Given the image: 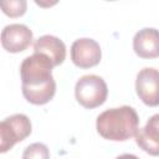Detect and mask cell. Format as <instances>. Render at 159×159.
<instances>
[{
  "instance_id": "1",
  "label": "cell",
  "mask_w": 159,
  "mask_h": 159,
  "mask_svg": "<svg viewBox=\"0 0 159 159\" xmlns=\"http://www.w3.org/2000/svg\"><path fill=\"white\" fill-rule=\"evenodd\" d=\"M53 65L51 60L35 53L27 56L20 66V77L22 82V96L36 106L48 103L56 93V82L52 76Z\"/></svg>"
},
{
  "instance_id": "2",
  "label": "cell",
  "mask_w": 159,
  "mask_h": 159,
  "mask_svg": "<svg viewBox=\"0 0 159 159\" xmlns=\"http://www.w3.org/2000/svg\"><path fill=\"white\" fill-rule=\"evenodd\" d=\"M139 117L130 106H120L102 112L96 120L98 134L113 142H125L135 137Z\"/></svg>"
},
{
  "instance_id": "3",
  "label": "cell",
  "mask_w": 159,
  "mask_h": 159,
  "mask_svg": "<svg viewBox=\"0 0 159 159\" xmlns=\"http://www.w3.org/2000/svg\"><path fill=\"white\" fill-rule=\"evenodd\" d=\"M75 96L82 107L92 109L106 102L108 87L102 77L97 75H84L76 82Z\"/></svg>"
},
{
  "instance_id": "4",
  "label": "cell",
  "mask_w": 159,
  "mask_h": 159,
  "mask_svg": "<svg viewBox=\"0 0 159 159\" xmlns=\"http://www.w3.org/2000/svg\"><path fill=\"white\" fill-rule=\"evenodd\" d=\"M31 120L26 114L16 113L2 119V122L0 123V152L6 153L16 143L26 139L31 134Z\"/></svg>"
},
{
  "instance_id": "5",
  "label": "cell",
  "mask_w": 159,
  "mask_h": 159,
  "mask_svg": "<svg viewBox=\"0 0 159 159\" xmlns=\"http://www.w3.org/2000/svg\"><path fill=\"white\" fill-rule=\"evenodd\" d=\"M135 92L144 104L159 106V71L153 67L140 70L135 78Z\"/></svg>"
},
{
  "instance_id": "6",
  "label": "cell",
  "mask_w": 159,
  "mask_h": 159,
  "mask_svg": "<svg viewBox=\"0 0 159 159\" xmlns=\"http://www.w3.org/2000/svg\"><path fill=\"white\" fill-rule=\"evenodd\" d=\"M101 57V46L93 39H77L71 46V60L80 68H91L97 66Z\"/></svg>"
},
{
  "instance_id": "7",
  "label": "cell",
  "mask_w": 159,
  "mask_h": 159,
  "mask_svg": "<svg viewBox=\"0 0 159 159\" xmlns=\"http://www.w3.org/2000/svg\"><path fill=\"white\" fill-rule=\"evenodd\" d=\"M32 39V31L24 24H10L1 31V45L11 53L25 51L31 45Z\"/></svg>"
},
{
  "instance_id": "8",
  "label": "cell",
  "mask_w": 159,
  "mask_h": 159,
  "mask_svg": "<svg viewBox=\"0 0 159 159\" xmlns=\"http://www.w3.org/2000/svg\"><path fill=\"white\" fill-rule=\"evenodd\" d=\"M135 143L145 153L159 157V113L153 114L143 128H138Z\"/></svg>"
},
{
  "instance_id": "9",
  "label": "cell",
  "mask_w": 159,
  "mask_h": 159,
  "mask_svg": "<svg viewBox=\"0 0 159 159\" xmlns=\"http://www.w3.org/2000/svg\"><path fill=\"white\" fill-rule=\"evenodd\" d=\"M133 50L140 58L159 57V30L144 27L133 37Z\"/></svg>"
},
{
  "instance_id": "10",
  "label": "cell",
  "mask_w": 159,
  "mask_h": 159,
  "mask_svg": "<svg viewBox=\"0 0 159 159\" xmlns=\"http://www.w3.org/2000/svg\"><path fill=\"white\" fill-rule=\"evenodd\" d=\"M34 52L47 56L53 67L61 65L66 58V46L62 40L52 35H43L34 43Z\"/></svg>"
},
{
  "instance_id": "11",
  "label": "cell",
  "mask_w": 159,
  "mask_h": 159,
  "mask_svg": "<svg viewBox=\"0 0 159 159\" xmlns=\"http://www.w3.org/2000/svg\"><path fill=\"white\" fill-rule=\"evenodd\" d=\"M22 159H50V150L43 143H32L24 150Z\"/></svg>"
},
{
  "instance_id": "12",
  "label": "cell",
  "mask_w": 159,
  "mask_h": 159,
  "mask_svg": "<svg viewBox=\"0 0 159 159\" xmlns=\"http://www.w3.org/2000/svg\"><path fill=\"white\" fill-rule=\"evenodd\" d=\"M0 5L5 15L10 17H17L25 14L27 2L25 0H10V1H1Z\"/></svg>"
},
{
  "instance_id": "13",
  "label": "cell",
  "mask_w": 159,
  "mask_h": 159,
  "mask_svg": "<svg viewBox=\"0 0 159 159\" xmlns=\"http://www.w3.org/2000/svg\"><path fill=\"white\" fill-rule=\"evenodd\" d=\"M116 159H139V158L134 154H122V155L117 157Z\"/></svg>"
}]
</instances>
